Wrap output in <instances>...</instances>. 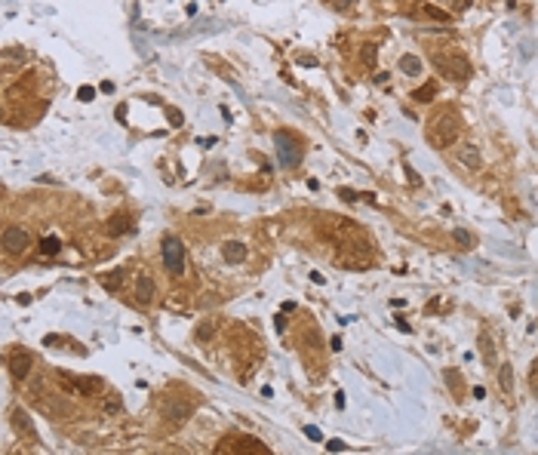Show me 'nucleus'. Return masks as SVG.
<instances>
[{
	"instance_id": "1",
	"label": "nucleus",
	"mask_w": 538,
	"mask_h": 455,
	"mask_svg": "<svg viewBox=\"0 0 538 455\" xmlns=\"http://www.w3.org/2000/svg\"><path fill=\"white\" fill-rule=\"evenodd\" d=\"M459 132H462V120L452 108L434 114L431 123H427V142L434 148H452L459 142Z\"/></svg>"
},
{
	"instance_id": "2",
	"label": "nucleus",
	"mask_w": 538,
	"mask_h": 455,
	"mask_svg": "<svg viewBox=\"0 0 538 455\" xmlns=\"http://www.w3.org/2000/svg\"><path fill=\"white\" fill-rule=\"evenodd\" d=\"M160 255H163V267H166V274L172 277H185V246L178 237L166 234L163 243H160Z\"/></svg>"
},
{
	"instance_id": "3",
	"label": "nucleus",
	"mask_w": 538,
	"mask_h": 455,
	"mask_svg": "<svg viewBox=\"0 0 538 455\" xmlns=\"http://www.w3.org/2000/svg\"><path fill=\"white\" fill-rule=\"evenodd\" d=\"M431 62H434V68L443 77H449V80H468L471 77V62L465 56H452V52H443L440 56V52H434Z\"/></svg>"
},
{
	"instance_id": "4",
	"label": "nucleus",
	"mask_w": 538,
	"mask_h": 455,
	"mask_svg": "<svg viewBox=\"0 0 538 455\" xmlns=\"http://www.w3.org/2000/svg\"><path fill=\"white\" fill-rule=\"evenodd\" d=\"M274 145H277V154H280V166H286V169L299 166L302 148H299V142H295L289 132H277V136H274Z\"/></svg>"
},
{
	"instance_id": "5",
	"label": "nucleus",
	"mask_w": 538,
	"mask_h": 455,
	"mask_svg": "<svg viewBox=\"0 0 538 455\" xmlns=\"http://www.w3.org/2000/svg\"><path fill=\"white\" fill-rule=\"evenodd\" d=\"M4 249L10 255H25L31 249V234L22 228V225H10L4 228Z\"/></svg>"
},
{
	"instance_id": "6",
	"label": "nucleus",
	"mask_w": 538,
	"mask_h": 455,
	"mask_svg": "<svg viewBox=\"0 0 538 455\" xmlns=\"http://www.w3.org/2000/svg\"><path fill=\"white\" fill-rule=\"evenodd\" d=\"M31 366H34V357H31L28 351L16 347V351L10 354V376H13L16 382H25V379L31 376Z\"/></svg>"
},
{
	"instance_id": "7",
	"label": "nucleus",
	"mask_w": 538,
	"mask_h": 455,
	"mask_svg": "<svg viewBox=\"0 0 538 455\" xmlns=\"http://www.w3.org/2000/svg\"><path fill=\"white\" fill-rule=\"evenodd\" d=\"M455 160H459L465 169H474V172L483 166V154H480V148H477V145H471V142H465V145H459V148H455Z\"/></svg>"
},
{
	"instance_id": "8",
	"label": "nucleus",
	"mask_w": 538,
	"mask_h": 455,
	"mask_svg": "<svg viewBox=\"0 0 538 455\" xmlns=\"http://www.w3.org/2000/svg\"><path fill=\"white\" fill-rule=\"evenodd\" d=\"M163 415L172 421V424H185L191 418V403H182V400H169L163 406Z\"/></svg>"
},
{
	"instance_id": "9",
	"label": "nucleus",
	"mask_w": 538,
	"mask_h": 455,
	"mask_svg": "<svg viewBox=\"0 0 538 455\" xmlns=\"http://www.w3.org/2000/svg\"><path fill=\"white\" fill-rule=\"evenodd\" d=\"M136 225H132V216H126V212H114L111 219H108V234L111 237H120V234H129Z\"/></svg>"
},
{
	"instance_id": "10",
	"label": "nucleus",
	"mask_w": 538,
	"mask_h": 455,
	"mask_svg": "<svg viewBox=\"0 0 538 455\" xmlns=\"http://www.w3.org/2000/svg\"><path fill=\"white\" fill-rule=\"evenodd\" d=\"M154 292H157L154 280H151L148 274H142V277L136 280V299H139V305H151V302H154Z\"/></svg>"
},
{
	"instance_id": "11",
	"label": "nucleus",
	"mask_w": 538,
	"mask_h": 455,
	"mask_svg": "<svg viewBox=\"0 0 538 455\" xmlns=\"http://www.w3.org/2000/svg\"><path fill=\"white\" fill-rule=\"evenodd\" d=\"M222 258H225L228 264H240V261L246 258V246H243L240 240H228V243L222 246Z\"/></svg>"
},
{
	"instance_id": "12",
	"label": "nucleus",
	"mask_w": 538,
	"mask_h": 455,
	"mask_svg": "<svg viewBox=\"0 0 538 455\" xmlns=\"http://www.w3.org/2000/svg\"><path fill=\"white\" fill-rule=\"evenodd\" d=\"M234 443H237V446H228V449H237V452H255V455H264V452H267V446H264L261 440H255V437H234Z\"/></svg>"
},
{
	"instance_id": "13",
	"label": "nucleus",
	"mask_w": 538,
	"mask_h": 455,
	"mask_svg": "<svg viewBox=\"0 0 538 455\" xmlns=\"http://www.w3.org/2000/svg\"><path fill=\"white\" fill-rule=\"evenodd\" d=\"M13 427H16L19 434H28L31 440L37 437V434H34V424H31V415H28L25 409H16V412H13Z\"/></svg>"
},
{
	"instance_id": "14",
	"label": "nucleus",
	"mask_w": 538,
	"mask_h": 455,
	"mask_svg": "<svg viewBox=\"0 0 538 455\" xmlns=\"http://www.w3.org/2000/svg\"><path fill=\"white\" fill-rule=\"evenodd\" d=\"M99 280H102V286H105V289H111V292H114V289H120V286H123V280H126V271H123V267L108 271V274H102Z\"/></svg>"
},
{
	"instance_id": "15",
	"label": "nucleus",
	"mask_w": 538,
	"mask_h": 455,
	"mask_svg": "<svg viewBox=\"0 0 538 455\" xmlns=\"http://www.w3.org/2000/svg\"><path fill=\"white\" fill-rule=\"evenodd\" d=\"M498 385L504 394H514V366L510 363H501L498 366Z\"/></svg>"
},
{
	"instance_id": "16",
	"label": "nucleus",
	"mask_w": 538,
	"mask_h": 455,
	"mask_svg": "<svg viewBox=\"0 0 538 455\" xmlns=\"http://www.w3.org/2000/svg\"><path fill=\"white\" fill-rule=\"evenodd\" d=\"M37 249H40V255H49V258H52V255L62 252V240H59V237H43Z\"/></svg>"
},
{
	"instance_id": "17",
	"label": "nucleus",
	"mask_w": 538,
	"mask_h": 455,
	"mask_svg": "<svg viewBox=\"0 0 538 455\" xmlns=\"http://www.w3.org/2000/svg\"><path fill=\"white\" fill-rule=\"evenodd\" d=\"M194 335H197V341H200V344H209V341H212V335H216V320H203V323L197 326V332H194Z\"/></svg>"
},
{
	"instance_id": "18",
	"label": "nucleus",
	"mask_w": 538,
	"mask_h": 455,
	"mask_svg": "<svg viewBox=\"0 0 538 455\" xmlns=\"http://www.w3.org/2000/svg\"><path fill=\"white\" fill-rule=\"evenodd\" d=\"M400 71L409 74V77H415V74L421 71V62H418L415 56H400Z\"/></svg>"
},
{
	"instance_id": "19",
	"label": "nucleus",
	"mask_w": 538,
	"mask_h": 455,
	"mask_svg": "<svg viewBox=\"0 0 538 455\" xmlns=\"http://www.w3.org/2000/svg\"><path fill=\"white\" fill-rule=\"evenodd\" d=\"M452 240H455L462 249H474V234L465 231V228H455V231H452Z\"/></svg>"
},
{
	"instance_id": "20",
	"label": "nucleus",
	"mask_w": 538,
	"mask_h": 455,
	"mask_svg": "<svg viewBox=\"0 0 538 455\" xmlns=\"http://www.w3.org/2000/svg\"><path fill=\"white\" fill-rule=\"evenodd\" d=\"M434 96H437V86H434V83H424L421 89H415V93H412V99H418V102H431Z\"/></svg>"
},
{
	"instance_id": "21",
	"label": "nucleus",
	"mask_w": 538,
	"mask_h": 455,
	"mask_svg": "<svg viewBox=\"0 0 538 455\" xmlns=\"http://www.w3.org/2000/svg\"><path fill=\"white\" fill-rule=\"evenodd\" d=\"M480 344H483V360L492 366V363H495V344H492V338H489V335H483V338H480Z\"/></svg>"
},
{
	"instance_id": "22",
	"label": "nucleus",
	"mask_w": 538,
	"mask_h": 455,
	"mask_svg": "<svg viewBox=\"0 0 538 455\" xmlns=\"http://www.w3.org/2000/svg\"><path fill=\"white\" fill-rule=\"evenodd\" d=\"M102 409H105L108 415H114V412H120V409H123V403H120V397H117V394H111V397H105Z\"/></svg>"
},
{
	"instance_id": "23",
	"label": "nucleus",
	"mask_w": 538,
	"mask_h": 455,
	"mask_svg": "<svg viewBox=\"0 0 538 455\" xmlns=\"http://www.w3.org/2000/svg\"><path fill=\"white\" fill-rule=\"evenodd\" d=\"M166 117H169V126H185V114L178 111V108H166Z\"/></svg>"
},
{
	"instance_id": "24",
	"label": "nucleus",
	"mask_w": 538,
	"mask_h": 455,
	"mask_svg": "<svg viewBox=\"0 0 538 455\" xmlns=\"http://www.w3.org/2000/svg\"><path fill=\"white\" fill-rule=\"evenodd\" d=\"M77 96H80V102H93L96 89H93V86H80V89H77Z\"/></svg>"
},
{
	"instance_id": "25",
	"label": "nucleus",
	"mask_w": 538,
	"mask_h": 455,
	"mask_svg": "<svg viewBox=\"0 0 538 455\" xmlns=\"http://www.w3.org/2000/svg\"><path fill=\"white\" fill-rule=\"evenodd\" d=\"M305 437H308V440H314V443H320V440H323L320 427H314V424H308V427H305Z\"/></svg>"
},
{
	"instance_id": "26",
	"label": "nucleus",
	"mask_w": 538,
	"mask_h": 455,
	"mask_svg": "<svg viewBox=\"0 0 538 455\" xmlns=\"http://www.w3.org/2000/svg\"><path fill=\"white\" fill-rule=\"evenodd\" d=\"M529 382H532V391H535V397H538V360L532 363V376H529Z\"/></svg>"
},
{
	"instance_id": "27",
	"label": "nucleus",
	"mask_w": 538,
	"mask_h": 455,
	"mask_svg": "<svg viewBox=\"0 0 538 455\" xmlns=\"http://www.w3.org/2000/svg\"><path fill=\"white\" fill-rule=\"evenodd\" d=\"M7 59H16V62H25V59H28V52H25V49H7Z\"/></svg>"
},
{
	"instance_id": "28",
	"label": "nucleus",
	"mask_w": 538,
	"mask_h": 455,
	"mask_svg": "<svg viewBox=\"0 0 538 455\" xmlns=\"http://www.w3.org/2000/svg\"><path fill=\"white\" fill-rule=\"evenodd\" d=\"M326 449H329V452H341V449H344V443H341V440H329V443H326Z\"/></svg>"
},
{
	"instance_id": "29",
	"label": "nucleus",
	"mask_w": 538,
	"mask_h": 455,
	"mask_svg": "<svg viewBox=\"0 0 538 455\" xmlns=\"http://www.w3.org/2000/svg\"><path fill=\"white\" fill-rule=\"evenodd\" d=\"M427 13H431V16H434V19H443V22H446V19H449V16H446V13H443V10H434V7H427Z\"/></svg>"
},
{
	"instance_id": "30",
	"label": "nucleus",
	"mask_w": 538,
	"mask_h": 455,
	"mask_svg": "<svg viewBox=\"0 0 538 455\" xmlns=\"http://www.w3.org/2000/svg\"><path fill=\"white\" fill-rule=\"evenodd\" d=\"M363 59L372 65V62H375V49H372V46H366V49H363Z\"/></svg>"
},
{
	"instance_id": "31",
	"label": "nucleus",
	"mask_w": 538,
	"mask_h": 455,
	"mask_svg": "<svg viewBox=\"0 0 538 455\" xmlns=\"http://www.w3.org/2000/svg\"><path fill=\"white\" fill-rule=\"evenodd\" d=\"M338 197H344L347 203H354V200H357V194H354V191H347V188H344V191H338Z\"/></svg>"
},
{
	"instance_id": "32",
	"label": "nucleus",
	"mask_w": 538,
	"mask_h": 455,
	"mask_svg": "<svg viewBox=\"0 0 538 455\" xmlns=\"http://www.w3.org/2000/svg\"><path fill=\"white\" fill-rule=\"evenodd\" d=\"M274 326H277V332H286V320H283V317H277V323H274Z\"/></svg>"
},
{
	"instance_id": "33",
	"label": "nucleus",
	"mask_w": 538,
	"mask_h": 455,
	"mask_svg": "<svg viewBox=\"0 0 538 455\" xmlns=\"http://www.w3.org/2000/svg\"><path fill=\"white\" fill-rule=\"evenodd\" d=\"M471 7V0H455V10H468Z\"/></svg>"
}]
</instances>
